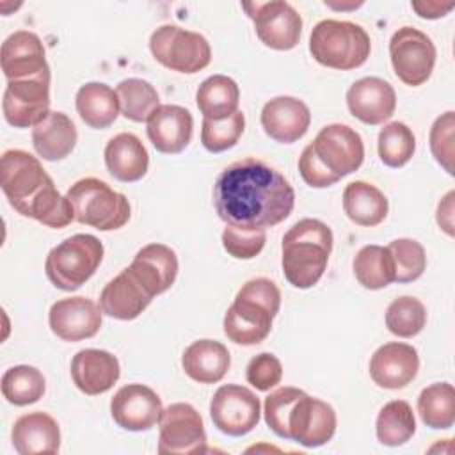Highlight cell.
I'll use <instances>...</instances> for the list:
<instances>
[{"label": "cell", "instance_id": "obj_42", "mask_svg": "<svg viewBox=\"0 0 455 455\" xmlns=\"http://www.w3.org/2000/svg\"><path fill=\"white\" fill-rule=\"evenodd\" d=\"M302 389L283 386L272 391L263 403V414L267 427L281 439H288V414L293 403L302 396Z\"/></svg>", "mask_w": 455, "mask_h": 455}, {"label": "cell", "instance_id": "obj_10", "mask_svg": "<svg viewBox=\"0 0 455 455\" xmlns=\"http://www.w3.org/2000/svg\"><path fill=\"white\" fill-rule=\"evenodd\" d=\"M242 9L254 23L258 39L279 52L293 50L302 34V18L297 9L284 0L243 2Z\"/></svg>", "mask_w": 455, "mask_h": 455}, {"label": "cell", "instance_id": "obj_13", "mask_svg": "<svg viewBox=\"0 0 455 455\" xmlns=\"http://www.w3.org/2000/svg\"><path fill=\"white\" fill-rule=\"evenodd\" d=\"M261 402L254 391L240 384L220 386L210 402V418L217 430L242 437L259 423Z\"/></svg>", "mask_w": 455, "mask_h": 455}, {"label": "cell", "instance_id": "obj_27", "mask_svg": "<svg viewBox=\"0 0 455 455\" xmlns=\"http://www.w3.org/2000/svg\"><path fill=\"white\" fill-rule=\"evenodd\" d=\"M107 171L123 183H133L146 176L149 155L142 140L128 132L114 135L103 151Z\"/></svg>", "mask_w": 455, "mask_h": 455}, {"label": "cell", "instance_id": "obj_15", "mask_svg": "<svg viewBox=\"0 0 455 455\" xmlns=\"http://www.w3.org/2000/svg\"><path fill=\"white\" fill-rule=\"evenodd\" d=\"M336 423V412L327 402L302 393L288 414V441L306 448L323 446L332 439Z\"/></svg>", "mask_w": 455, "mask_h": 455}, {"label": "cell", "instance_id": "obj_37", "mask_svg": "<svg viewBox=\"0 0 455 455\" xmlns=\"http://www.w3.org/2000/svg\"><path fill=\"white\" fill-rule=\"evenodd\" d=\"M121 114L133 123H148L151 114L160 107L156 89L142 78H124L116 87Z\"/></svg>", "mask_w": 455, "mask_h": 455}, {"label": "cell", "instance_id": "obj_46", "mask_svg": "<svg viewBox=\"0 0 455 455\" xmlns=\"http://www.w3.org/2000/svg\"><path fill=\"white\" fill-rule=\"evenodd\" d=\"M299 172L304 183L309 185L311 188H327L339 181L338 176H334L331 171H327L322 165V162L313 153L311 144H307L299 156Z\"/></svg>", "mask_w": 455, "mask_h": 455}, {"label": "cell", "instance_id": "obj_7", "mask_svg": "<svg viewBox=\"0 0 455 455\" xmlns=\"http://www.w3.org/2000/svg\"><path fill=\"white\" fill-rule=\"evenodd\" d=\"M149 50L164 68L185 75L204 69L212 60V48L204 36L178 25H160L149 37Z\"/></svg>", "mask_w": 455, "mask_h": 455}, {"label": "cell", "instance_id": "obj_18", "mask_svg": "<svg viewBox=\"0 0 455 455\" xmlns=\"http://www.w3.org/2000/svg\"><path fill=\"white\" fill-rule=\"evenodd\" d=\"M419 370L418 350L402 341L380 345L370 359V377L384 389H402L411 384Z\"/></svg>", "mask_w": 455, "mask_h": 455}, {"label": "cell", "instance_id": "obj_47", "mask_svg": "<svg viewBox=\"0 0 455 455\" xmlns=\"http://www.w3.org/2000/svg\"><path fill=\"white\" fill-rule=\"evenodd\" d=\"M453 197H455V192L450 190L437 204V213H435V219H437V224L441 226V229L453 236Z\"/></svg>", "mask_w": 455, "mask_h": 455}, {"label": "cell", "instance_id": "obj_44", "mask_svg": "<svg viewBox=\"0 0 455 455\" xmlns=\"http://www.w3.org/2000/svg\"><path fill=\"white\" fill-rule=\"evenodd\" d=\"M453 135H455V114L448 110L441 114L430 128V151L435 162L448 172L453 174Z\"/></svg>", "mask_w": 455, "mask_h": 455}, {"label": "cell", "instance_id": "obj_22", "mask_svg": "<svg viewBox=\"0 0 455 455\" xmlns=\"http://www.w3.org/2000/svg\"><path fill=\"white\" fill-rule=\"evenodd\" d=\"M146 133L156 151L164 155H178L192 140V114L181 105H160L148 119Z\"/></svg>", "mask_w": 455, "mask_h": 455}, {"label": "cell", "instance_id": "obj_3", "mask_svg": "<svg viewBox=\"0 0 455 455\" xmlns=\"http://www.w3.org/2000/svg\"><path fill=\"white\" fill-rule=\"evenodd\" d=\"M279 307L281 291L274 281L267 277L249 279L224 315V334L236 345H258L270 334Z\"/></svg>", "mask_w": 455, "mask_h": 455}, {"label": "cell", "instance_id": "obj_30", "mask_svg": "<svg viewBox=\"0 0 455 455\" xmlns=\"http://www.w3.org/2000/svg\"><path fill=\"white\" fill-rule=\"evenodd\" d=\"M75 107L80 119L94 130L108 128L121 112L117 92L103 82L84 84L76 91Z\"/></svg>", "mask_w": 455, "mask_h": 455}, {"label": "cell", "instance_id": "obj_24", "mask_svg": "<svg viewBox=\"0 0 455 455\" xmlns=\"http://www.w3.org/2000/svg\"><path fill=\"white\" fill-rule=\"evenodd\" d=\"M153 300L148 288L126 267L110 279L100 293V307L103 315L116 320H135Z\"/></svg>", "mask_w": 455, "mask_h": 455}, {"label": "cell", "instance_id": "obj_21", "mask_svg": "<svg viewBox=\"0 0 455 455\" xmlns=\"http://www.w3.org/2000/svg\"><path fill=\"white\" fill-rule=\"evenodd\" d=\"M2 73L7 80H21L48 71L46 52L37 34L16 30L5 37L0 52Z\"/></svg>", "mask_w": 455, "mask_h": 455}, {"label": "cell", "instance_id": "obj_23", "mask_svg": "<svg viewBox=\"0 0 455 455\" xmlns=\"http://www.w3.org/2000/svg\"><path fill=\"white\" fill-rule=\"evenodd\" d=\"M73 384L89 396L103 395L117 382L121 375L119 361L108 350L84 348L76 352L69 364Z\"/></svg>", "mask_w": 455, "mask_h": 455}, {"label": "cell", "instance_id": "obj_6", "mask_svg": "<svg viewBox=\"0 0 455 455\" xmlns=\"http://www.w3.org/2000/svg\"><path fill=\"white\" fill-rule=\"evenodd\" d=\"M103 252V243L94 235H73L48 252L44 261L46 277L55 288L73 291L94 275Z\"/></svg>", "mask_w": 455, "mask_h": 455}, {"label": "cell", "instance_id": "obj_12", "mask_svg": "<svg viewBox=\"0 0 455 455\" xmlns=\"http://www.w3.org/2000/svg\"><path fill=\"white\" fill-rule=\"evenodd\" d=\"M50 69L30 78L7 80L2 112L14 128H34L50 114Z\"/></svg>", "mask_w": 455, "mask_h": 455}, {"label": "cell", "instance_id": "obj_32", "mask_svg": "<svg viewBox=\"0 0 455 455\" xmlns=\"http://www.w3.org/2000/svg\"><path fill=\"white\" fill-rule=\"evenodd\" d=\"M196 103L204 119H226L238 110L240 87L226 75H212L199 84Z\"/></svg>", "mask_w": 455, "mask_h": 455}, {"label": "cell", "instance_id": "obj_41", "mask_svg": "<svg viewBox=\"0 0 455 455\" xmlns=\"http://www.w3.org/2000/svg\"><path fill=\"white\" fill-rule=\"evenodd\" d=\"M245 130V116L236 110L226 119H203L201 126V144L210 153H222L231 149Z\"/></svg>", "mask_w": 455, "mask_h": 455}, {"label": "cell", "instance_id": "obj_19", "mask_svg": "<svg viewBox=\"0 0 455 455\" xmlns=\"http://www.w3.org/2000/svg\"><path fill=\"white\" fill-rule=\"evenodd\" d=\"M347 107L361 123L382 124L395 114L396 92L389 82L379 76H364L348 87Z\"/></svg>", "mask_w": 455, "mask_h": 455}, {"label": "cell", "instance_id": "obj_45", "mask_svg": "<svg viewBox=\"0 0 455 455\" xmlns=\"http://www.w3.org/2000/svg\"><path fill=\"white\" fill-rule=\"evenodd\" d=\"M245 379L258 391H268L281 382L283 364L274 354L261 352L249 361L245 368Z\"/></svg>", "mask_w": 455, "mask_h": 455}, {"label": "cell", "instance_id": "obj_29", "mask_svg": "<svg viewBox=\"0 0 455 455\" xmlns=\"http://www.w3.org/2000/svg\"><path fill=\"white\" fill-rule=\"evenodd\" d=\"M76 140L78 133L75 123L59 110H50V114L32 128V146L36 153L48 162L69 156Z\"/></svg>", "mask_w": 455, "mask_h": 455}, {"label": "cell", "instance_id": "obj_2", "mask_svg": "<svg viewBox=\"0 0 455 455\" xmlns=\"http://www.w3.org/2000/svg\"><path fill=\"white\" fill-rule=\"evenodd\" d=\"M332 231L318 219H300L283 236L281 267L286 281L299 288L307 290L315 286L329 261L332 251Z\"/></svg>", "mask_w": 455, "mask_h": 455}, {"label": "cell", "instance_id": "obj_48", "mask_svg": "<svg viewBox=\"0 0 455 455\" xmlns=\"http://www.w3.org/2000/svg\"><path fill=\"white\" fill-rule=\"evenodd\" d=\"M411 7L416 11L419 18L425 20H437L446 16L451 9L453 4H441V2H412Z\"/></svg>", "mask_w": 455, "mask_h": 455}, {"label": "cell", "instance_id": "obj_43", "mask_svg": "<svg viewBox=\"0 0 455 455\" xmlns=\"http://www.w3.org/2000/svg\"><path fill=\"white\" fill-rule=\"evenodd\" d=\"M267 242L265 229H245L238 226L226 224L222 231V247L224 251L236 259H252L256 258Z\"/></svg>", "mask_w": 455, "mask_h": 455}, {"label": "cell", "instance_id": "obj_39", "mask_svg": "<svg viewBox=\"0 0 455 455\" xmlns=\"http://www.w3.org/2000/svg\"><path fill=\"white\" fill-rule=\"evenodd\" d=\"M427 323V307L411 295L395 299L386 309V327L398 338H414Z\"/></svg>", "mask_w": 455, "mask_h": 455}, {"label": "cell", "instance_id": "obj_36", "mask_svg": "<svg viewBox=\"0 0 455 455\" xmlns=\"http://www.w3.org/2000/svg\"><path fill=\"white\" fill-rule=\"evenodd\" d=\"M2 395L4 398L18 407L36 403L43 398L46 389V380L36 366L18 364L4 371L2 375Z\"/></svg>", "mask_w": 455, "mask_h": 455}, {"label": "cell", "instance_id": "obj_33", "mask_svg": "<svg viewBox=\"0 0 455 455\" xmlns=\"http://www.w3.org/2000/svg\"><path fill=\"white\" fill-rule=\"evenodd\" d=\"M354 275L366 290H382L395 283V263L387 247L364 245L352 261Z\"/></svg>", "mask_w": 455, "mask_h": 455}, {"label": "cell", "instance_id": "obj_38", "mask_svg": "<svg viewBox=\"0 0 455 455\" xmlns=\"http://www.w3.org/2000/svg\"><path fill=\"white\" fill-rule=\"evenodd\" d=\"M377 148L384 165L400 169L412 158L416 151V137L405 123L393 121L380 128Z\"/></svg>", "mask_w": 455, "mask_h": 455}, {"label": "cell", "instance_id": "obj_14", "mask_svg": "<svg viewBox=\"0 0 455 455\" xmlns=\"http://www.w3.org/2000/svg\"><path fill=\"white\" fill-rule=\"evenodd\" d=\"M311 148L322 165L339 180L357 171L364 160L361 135L341 123L323 126L311 142Z\"/></svg>", "mask_w": 455, "mask_h": 455}, {"label": "cell", "instance_id": "obj_25", "mask_svg": "<svg viewBox=\"0 0 455 455\" xmlns=\"http://www.w3.org/2000/svg\"><path fill=\"white\" fill-rule=\"evenodd\" d=\"M178 256L164 243H148L137 251L128 268L155 297L167 291L178 275Z\"/></svg>", "mask_w": 455, "mask_h": 455}, {"label": "cell", "instance_id": "obj_4", "mask_svg": "<svg viewBox=\"0 0 455 455\" xmlns=\"http://www.w3.org/2000/svg\"><path fill=\"white\" fill-rule=\"evenodd\" d=\"M370 52V36L361 25L352 21L322 20L309 34L311 57L331 69H355L368 60Z\"/></svg>", "mask_w": 455, "mask_h": 455}, {"label": "cell", "instance_id": "obj_34", "mask_svg": "<svg viewBox=\"0 0 455 455\" xmlns=\"http://www.w3.org/2000/svg\"><path fill=\"white\" fill-rule=\"evenodd\" d=\"M416 432V418L412 407L405 400L387 402L377 416L375 434L384 446H402Z\"/></svg>", "mask_w": 455, "mask_h": 455}, {"label": "cell", "instance_id": "obj_1", "mask_svg": "<svg viewBox=\"0 0 455 455\" xmlns=\"http://www.w3.org/2000/svg\"><path fill=\"white\" fill-rule=\"evenodd\" d=\"M295 190L263 160L247 156L224 167L213 185V208L220 220L245 229H267L290 217Z\"/></svg>", "mask_w": 455, "mask_h": 455}, {"label": "cell", "instance_id": "obj_28", "mask_svg": "<svg viewBox=\"0 0 455 455\" xmlns=\"http://www.w3.org/2000/svg\"><path fill=\"white\" fill-rule=\"evenodd\" d=\"M181 366L187 377H190L194 382L217 384L226 377L231 366V355L226 345L220 341L197 339L185 348Z\"/></svg>", "mask_w": 455, "mask_h": 455}, {"label": "cell", "instance_id": "obj_9", "mask_svg": "<svg viewBox=\"0 0 455 455\" xmlns=\"http://www.w3.org/2000/svg\"><path fill=\"white\" fill-rule=\"evenodd\" d=\"M389 57L395 75L411 87L423 85L435 66L432 39L414 27H400L389 39Z\"/></svg>", "mask_w": 455, "mask_h": 455}, {"label": "cell", "instance_id": "obj_11", "mask_svg": "<svg viewBox=\"0 0 455 455\" xmlns=\"http://www.w3.org/2000/svg\"><path fill=\"white\" fill-rule=\"evenodd\" d=\"M206 451V430L201 414L187 402L171 403L158 419V453L187 455Z\"/></svg>", "mask_w": 455, "mask_h": 455}, {"label": "cell", "instance_id": "obj_8", "mask_svg": "<svg viewBox=\"0 0 455 455\" xmlns=\"http://www.w3.org/2000/svg\"><path fill=\"white\" fill-rule=\"evenodd\" d=\"M53 180L41 162L25 149H7L0 158V185L9 204L25 215L32 201Z\"/></svg>", "mask_w": 455, "mask_h": 455}, {"label": "cell", "instance_id": "obj_17", "mask_svg": "<svg viewBox=\"0 0 455 455\" xmlns=\"http://www.w3.org/2000/svg\"><path fill=\"white\" fill-rule=\"evenodd\" d=\"M162 411V398L144 384H126L119 387L110 400L112 419L130 432L153 428Z\"/></svg>", "mask_w": 455, "mask_h": 455}, {"label": "cell", "instance_id": "obj_20", "mask_svg": "<svg viewBox=\"0 0 455 455\" xmlns=\"http://www.w3.org/2000/svg\"><path fill=\"white\" fill-rule=\"evenodd\" d=\"M259 121L272 140L291 144L306 135L311 124V112L299 98L275 96L263 105Z\"/></svg>", "mask_w": 455, "mask_h": 455}, {"label": "cell", "instance_id": "obj_31", "mask_svg": "<svg viewBox=\"0 0 455 455\" xmlns=\"http://www.w3.org/2000/svg\"><path fill=\"white\" fill-rule=\"evenodd\" d=\"M387 210L389 203L384 192L368 181H352L343 190V212L357 226H379L387 217Z\"/></svg>", "mask_w": 455, "mask_h": 455}, {"label": "cell", "instance_id": "obj_26", "mask_svg": "<svg viewBox=\"0 0 455 455\" xmlns=\"http://www.w3.org/2000/svg\"><path fill=\"white\" fill-rule=\"evenodd\" d=\"M11 439L20 455L57 453L60 450L59 423L43 411L20 416L12 425Z\"/></svg>", "mask_w": 455, "mask_h": 455}, {"label": "cell", "instance_id": "obj_35", "mask_svg": "<svg viewBox=\"0 0 455 455\" xmlns=\"http://www.w3.org/2000/svg\"><path fill=\"white\" fill-rule=\"evenodd\" d=\"M421 421L434 430H444L455 423V389L450 382H435L421 389L418 396Z\"/></svg>", "mask_w": 455, "mask_h": 455}, {"label": "cell", "instance_id": "obj_16", "mask_svg": "<svg viewBox=\"0 0 455 455\" xmlns=\"http://www.w3.org/2000/svg\"><path fill=\"white\" fill-rule=\"evenodd\" d=\"M101 307L82 295L66 297L52 304L48 323L62 341H82L98 334L101 327Z\"/></svg>", "mask_w": 455, "mask_h": 455}, {"label": "cell", "instance_id": "obj_40", "mask_svg": "<svg viewBox=\"0 0 455 455\" xmlns=\"http://www.w3.org/2000/svg\"><path fill=\"white\" fill-rule=\"evenodd\" d=\"M395 263V283H412L427 268L425 247L414 238H396L387 245Z\"/></svg>", "mask_w": 455, "mask_h": 455}, {"label": "cell", "instance_id": "obj_5", "mask_svg": "<svg viewBox=\"0 0 455 455\" xmlns=\"http://www.w3.org/2000/svg\"><path fill=\"white\" fill-rule=\"evenodd\" d=\"M66 196L75 210V220L98 231L119 229L130 220L132 210L126 196L100 178L75 181Z\"/></svg>", "mask_w": 455, "mask_h": 455}]
</instances>
